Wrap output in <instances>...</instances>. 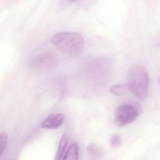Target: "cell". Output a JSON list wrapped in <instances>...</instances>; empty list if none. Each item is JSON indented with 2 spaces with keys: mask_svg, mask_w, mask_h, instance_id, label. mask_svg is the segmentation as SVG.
<instances>
[{
  "mask_svg": "<svg viewBox=\"0 0 160 160\" xmlns=\"http://www.w3.org/2000/svg\"><path fill=\"white\" fill-rule=\"evenodd\" d=\"M68 144V137L66 134H64L61 138L58 147V151L55 156L54 160H61L65 151Z\"/></svg>",
  "mask_w": 160,
  "mask_h": 160,
  "instance_id": "ba28073f",
  "label": "cell"
},
{
  "mask_svg": "<svg viewBox=\"0 0 160 160\" xmlns=\"http://www.w3.org/2000/svg\"><path fill=\"white\" fill-rule=\"evenodd\" d=\"M110 144L113 148H118L122 144L121 137L118 134H113L110 139Z\"/></svg>",
  "mask_w": 160,
  "mask_h": 160,
  "instance_id": "30bf717a",
  "label": "cell"
},
{
  "mask_svg": "<svg viewBox=\"0 0 160 160\" xmlns=\"http://www.w3.org/2000/svg\"><path fill=\"white\" fill-rule=\"evenodd\" d=\"M56 60L53 53H43L35 60L34 65L37 67L47 68L53 65Z\"/></svg>",
  "mask_w": 160,
  "mask_h": 160,
  "instance_id": "5b68a950",
  "label": "cell"
},
{
  "mask_svg": "<svg viewBox=\"0 0 160 160\" xmlns=\"http://www.w3.org/2000/svg\"><path fill=\"white\" fill-rule=\"evenodd\" d=\"M8 135L5 132L0 133V158L7 146Z\"/></svg>",
  "mask_w": 160,
  "mask_h": 160,
  "instance_id": "9c48e42d",
  "label": "cell"
},
{
  "mask_svg": "<svg viewBox=\"0 0 160 160\" xmlns=\"http://www.w3.org/2000/svg\"><path fill=\"white\" fill-rule=\"evenodd\" d=\"M142 109L138 103H125L119 106L116 111L115 119L119 127H124L132 123L137 119Z\"/></svg>",
  "mask_w": 160,
  "mask_h": 160,
  "instance_id": "3957f363",
  "label": "cell"
},
{
  "mask_svg": "<svg viewBox=\"0 0 160 160\" xmlns=\"http://www.w3.org/2000/svg\"><path fill=\"white\" fill-rule=\"evenodd\" d=\"M65 116L63 114L57 113L49 116L41 124L43 128L53 129L59 128L64 121Z\"/></svg>",
  "mask_w": 160,
  "mask_h": 160,
  "instance_id": "277c9868",
  "label": "cell"
},
{
  "mask_svg": "<svg viewBox=\"0 0 160 160\" xmlns=\"http://www.w3.org/2000/svg\"><path fill=\"white\" fill-rule=\"evenodd\" d=\"M78 146L76 143L70 145L62 160H78Z\"/></svg>",
  "mask_w": 160,
  "mask_h": 160,
  "instance_id": "8992f818",
  "label": "cell"
},
{
  "mask_svg": "<svg viewBox=\"0 0 160 160\" xmlns=\"http://www.w3.org/2000/svg\"><path fill=\"white\" fill-rule=\"evenodd\" d=\"M88 150L89 154H91L92 156H95V157L99 156L101 154L100 149L94 144H90L88 146Z\"/></svg>",
  "mask_w": 160,
  "mask_h": 160,
  "instance_id": "8fae6325",
  "label": "cell"
},
{
  "mask_svg": "<svg viewBox=\"0 0 160 160\" xmlns=\"http://www.w3.org/2000/svg\"><path fill=\"white\" fill-rule=\"evenodd\" d=\"M51 42L61 51L72 56L80 55L84 47V39L76 32L57 33L52 36Z\"/></svg>",
  "mask_w": 160,
  "mask_h": 160,
  "instance_id": "7a4b0ae2",
  "label": "cell"
},
{
  "mask_svg": "<svg viewBox=\"0 0 160 160\" xmlns=\"http://www.w3.org/2000/svg\"><path fill=\"white\" fill-rule=\"evenodd\" d=\"M149 75L146 67L142 65L132 66L128 75V84L130 91L137 98L144 100L148 95Z\"/></svg>",
  "mask_w": 160,
  "mask_h": 160,
  "instance_id": "6da1fadb",
  "label": "cell"
},
{
  "mask_svg": "<svg viewBox=\"0 0 160 160\" xmlns=\"http://www.w3.org/2000/svg\"><path fill=\"white\" fill-rule=\"evenodd\" d=\"M129 91H130L129 88L127 84L114 85L110 88L111 93L116 96H124L126 95Z\"/></svg>",
  "mask_w": 160,
  "mask_h": 160,
  "instance_id": "52a82bcc",
  "label": "cell"
},
{
  "mask_svg": "<svg viewBox=\"0 0 160 160\" xmlns=\"http://www.w3.org/2000/svg\"><path fill=\"white\" fill-rule=\"evenodd\" d=\"M74 1H77V0H74Z\"/></svg>",
  "mask_w": 160,
  "mask_h": 160,
  "instance_id": "7c38bea8",
  "label": "cell"
}]
</instances>
